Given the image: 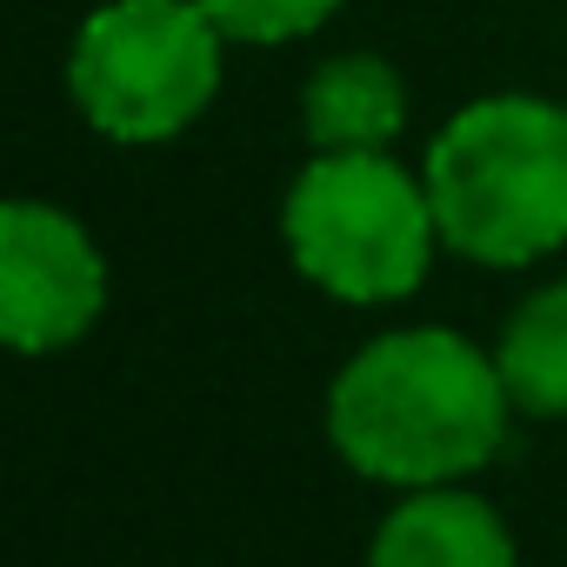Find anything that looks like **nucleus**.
<instances>
[{
	"label": "nucleus",
	"instance_id": "nucleus-1",
	"mask_svg": "<svg viewBox=\"0 0 567 567\" xmlns=\"http://www.w3.org/2000/svg\"><path fill=\"white\" fill-rule=\"evenodd\" d=\"M507 421L494 354L454 328H388L328 388L334 454L394 494L461 487L501 454Z\"/></svg>",
	"mask_w": 567,
	"mask_h": 567
},
{
	"label": "nucleus",
	"instance_id": "nucleus-2",
	"mask_svg": "<svg viewBox=\"0 0 567 567\" xmlns=\"http://www.w3.org/2000/svg\"><path fill=\"white\" fill-rule=\"evenodd\" d=\"M441 247L481 267H534L567 247V107L540 94H481L427 147Z\"/></svg>",
	"mask_w": 567,
	"mask_h": 567
},
{
	"label": "nucleus",
	"instance_id": "nucleus-3",
	"mask_svg": "<svg viewBox=\"0 0 567 567\" xmlns=\"http://www.w3.org/2000/svg\"><path fill=\"white\" fill-rule=\"evenodd\" d=\"M280 240L308 288L348 308H394L434 274L441 220L427 181L394 154H308L280 200Z\"/></svg>",
	"mask_w": 567,
	"mask_h": 567
},
{
	"label": "nucleus",
	"instance_id": "nucleus-4",
	"mask_svg": "<svg viewBox=\"0 0 567 567\" xmlns=\"http://www.w3.org/2000/svg\"><path fill=\"white\" fill-rule=\"evenodd\" d=\"M227 74V34L194 0H101L68 54V94L101 141L161 147L187 134Z\"/></svg>",
	"mask_w": 567,
	"mask_h": 567
},
{
	"label": "nucleus",
	"instance_id": "nucleus-5",
	"mask_svg": "<svg viewBox=\"0 0 567 567\" xmlns=\"http://www.w3.org/2000/svg\"><path fill=\"white\" fill-rule=\"evenodd\" d=\"M107 308V254L54 200L0 207V334L14 354L74 348Z\"/></svg>",
	"mask_w": 567,
	"mask_h": 567
},
{
	"label": "nucleus",
	"instance_id": "nucleus-6",
	"mask_svg": "<svg viewBox=\"0 0 567 567\" xmlns=\"http://www.w3.org/2000/svg\"><path fill=\"white\" fill-rule=\"evenodd\" d=\"M368 567H520L514 534L474 487H421L374 527Z\"/></svg>",
	"mask_w": 567,
	"mask_h": 567
},
{
	"label": "nucleus",
	"instance_id": "nucleus-7",
	"mask_svg": "<svg viewBox=\"0 0 567 567\" xmlns=\"http://www.w3.org/2000/svg\"><path fill=\"white\" fill-rule=\"evenodd\" d=\"M408 127V87L381 54H334L301 87V134L315 154H388Z\"/></svg>",
	"mask_w": 567,
	"mask_h": 567
},
{
	"label": "nucleus",
	"instance_id": "nucleus-8",
	"mask_svg": "<svg viewBox=\"0 0 567 567\" xmlns=\"http://www.w3.org/2000/svg\"><path fill=\"white\" fill-rule=\"evenodd\" d=\"M494 368H501V388L514 401V414L527 421H567V274L534 288L501 341H494Z\"/></svg>",
	"mask_w": 567,
	"mask_h": 567
},
{
	"label": "nucleus",
	"instance_id": "nucleus-9",
	"mask_svg": "<svg viewBox=\"0 0 567 567\" xmlns=\"http://www.w3.org/2000/svg\"><path fill=\"white\" fill-rule=\"evenodd\" d=\"M227 34V48H288L341 14V0H194Z\"/></svg>",
	"mask_w": 567,
	"mask_h": 567
}]
</instances>
